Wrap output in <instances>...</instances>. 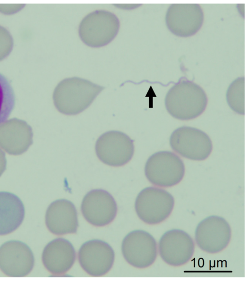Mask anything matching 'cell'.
Wrapping results in <instances>:
<instances>
[{
  "instance_id": "6da1fadb",
  "label": "cell",
  "mask_w": 248,
  "mask_h": 281,
  "mask_svg": "<svg viewBox=\"0 0 248 281\" xmlns=\"http://www.w3.org/2000/svg\"><path fill=\"white\" fill-rule=\"evenodd\" d=\"M104 88L86 79L77 77L66 78L55 88L54 103L61 113L77 115L87 109Z\"/></svg>"
},
{
  "instance_id": "277c9868",
  "label": "cell",
  "mask_w": 248,
  "mask_h": 281,
  "mask_svg": "<svg viewBox=\"0 0 248 281\" xmlns=\"http://www.w3.org/2000/svg\"><path fill=\"white\" fill-rule=\"evenodd\" d=\"M185 172L184 164L176 154L162 150L153 154L145 165V175L153 184L169 187L179 183Z\"/></svg>"
},
{
  "instance_id": "5bb4252c",
  "label": "cell",
  "mask_w": 248,
  "mask_h": 281,
  "mask_svg": "<svg viewBox=\"0 0 248 281\" xmlns=\"http://www.w3.org/2000/svg\"><path fill=\"white\" fill-rule=\"evenodd\" d=\"M45 222L49 231L55 235L76 233L78 222L75 205L66 199L53 201L46 210Z\"/></svg>"
},
{
  "instance_id": "52a82bcc",
  "label": "cell",
  "mask_w": 248,
  "mask_h": 281,
  "mask_svg": "<svg viewBox=\"0 0 248 281\" xmlns=\"http://www.w3.org/2000/svg\"><path fill=\"white\" fill-rule=\"evenodd\" d=\"M95 149L97 157L103 163L112 166H122L132 158L133 140L117 131L105 132L97 140Z\"/></svg>"
},
{
  "instance_id": "2e32d148",
  "label": "cell",
  "mask_w": 248,
  "mask_h": 281,
  "mask_svg": "<svg viewBox=\"0 0 248 281\" xmlns=\"http://www.w3.org/2000/svg\"><path fill=\"white\" fill-rule=\"evenodd\" d=\"M25 211L23 202L16 195L0 191V235L12 233L22 224Z\"/></svg>"
},
{
  "instance_id": "ba28073f",
  "label": "cell",
  "mask_w": 248,
  "mask_h": 281,
  "mask_svg": "<svg viewBox=\"0 0 248 281\" xmlns=\"http://www.w3.org/2000/svg\"><path fill=\"white\" fill-rule=\"evenodd\" d=\"M122 252L126 261L138 268H145L155 261L158 253L156 240L149 232L136 230L124 238Z\"/></svg>"
},
{
  "instance_id": "8992f818",
  "label": "cell",
  "mask_w": 248,
  "mask_h": 281,
  "mask_svg": "<svg viewBox=\"0 0 248 281\" xmlns=\"http://www.w3.org/2000/svg\"><path fill=\"white\" fill-rule=\"evenodd\" d=\"M171 149L181 156L194 161L208 158L213 149L212 141L203 131L190 126L176 129L170 137Z\"/></svg>"
},
{
  "instance_id": "e0dca14e",
  "label": "cell",
  "mask_w": 248,
  "mask_h": 281,
  "mask_svg": "<svg viewBox=\"0 0 248 281\" xmlns=\"http://www.w3.org/2000/svg\"><path fill=\"white\" fill-rule=\"evenodd\" d=\"M15 104L14 90L8 79L0 72V124L8 119Z\"/></svg>"
},
{
  "instance_id": "9a60e30c",
  "label": "cell",
  "mask_w": 248,
  "mask_h": 281,
  "mask_svg": "<svg viewBox=\"0 0 248 281\" xmlns=\"http://www.w3.org/2000/svg\"><path fill=\"white\" fill-rule=\"evenodd\" d=\"M76 251L68 240L58 238L49 242L45 247L42 260L45 268L55 275L68 271L76 260Z\"/></svg>"
},
{
  "instance_id": "8fae6325",
  "label": "cell",
  "mask_w": 248,
  "mask_h": 281,
  "mask_svg": "<svg viewBox=\"0 0 248 281\" xmlns=\"http://www.w3.org/2000/svg\"><path fill=\"white\" fill-rule=\"evenodd\" d=\"M115 254L111 246L105 241L93 239L85 242L78 253L79 263L89 275L101 277L111 268Z\"/></svg>"
},
{
  "instance_id": "30bf717a",
  "label": "cell",
  "mask_w": 248,
  "mask_h": 281,
  "mask_svg": "<svg viewBox=\"0 0 248 281\" xmlns=\"http://www.w3.org/2000/svg\"><path fill=\"white\" fill-rule=\"evenodd\" d=\"M158 251L162 259L173 266L183 265L191 259L195 250L192 237L183 230L174 229L162 234Z\"/></svg>"
},
{
  "instance_id": "7c38bea8",
  "label": "cell",
  "mask_w": 248,
  "mask_h": 281,
  "mask_svg": "<svg viewBox=\"0 0 248 281\" xmlns=\"http://www.w3.org/2000/svg\"><path fill=\"white\" fill-rule=\"evenodd\" d=\"M34 264L30 248L18 240H9L0 247V269L6 276L22 277L28 275Z\"/></svg>"
},
{
  "instance_id": "4fadbf2b",
  "label": "cell",
  "mask_w": 248,
  "mask_h": 281,
  "mask_svg": "<svg viewBox=\"0 0 248 281\" xmlns=\"http://www.w3.org/2000/svg\"><path fill=\"white\" fill-rule=\"evenodd\" d=\"M81 211L86 220L96 227H102L110 223L117 212L116 202L108 191L101 189L88 192L84 197Z\"/></svg>"
},
{
  "instance_id": "9c48e42d",
  "label": "cell",
  "mask_w": 248,
  "mask_h": 281,
  "mask_svg": "<svg viewBox=\"0 0 248 281\" xmlns=\"http://www.w3.org/2000/svg\"><path fill=\"white\" fill-rule=\"evenodd\" d=\"M195 233L197 246L206 252L215 254L228 246L232 231L229 224L224 218L214 215L201 221Z\"/></svg>"
},
{
  "instance_id": "ac0fdd59",
  "label": "cell",
  "mask_w": 248,
  "mask_h": 281,
  "mask_svg": "<svg viewBox=\"0 0 248 281\" xmlns=\"http://www.w3.org/2000/svg\"><path fill=\"white\" fill-rule=\"evenodd\" d=\"M227 99L232 110L239 114H244L243 90L232 88L228 91Z\"/></svg>"
},
{
  "instance_id": "5b68a950",
  "label": "cell",
  "mask_w": 248,
  "mask_h": 281,
  "mask_svg": "<svg viewBox=\"0 0 248 281\" xmlns=\"http://www.w3.org/2000/svg\"><path fill=\"white\" fill-rule=\"evenodd\" d=\"M174 205L173 196L166 190L156 187H147L138 195L135 208L138 217L144 223L155 225L166 219Z\"/></svg>"
},
{
  "instance_id": "3957f363",
  "label": "cell",
  "mask_w": 248,
  "mask_h": 281,
  "mask_svg": "<svg viewBox=\"0 0 248 281\" xmlns=\"http://www.w3.org/2000/svg\"><path fill=\"white\" fill-rule=\"evenodd\" d=\"M207 99L199 87L188 84L172 87L167 93L165 106L174 118L187 120L195 118L205 109Z\"/></svg>"
},
{
  "instance_id": "7a4b0ae2",
  "label": "cell",
  "mask_w": 248,
  "mask_h": 281,
  "mask_svg": "<svg viewBox=\"0 0 248 281\" xmlns=\"http://www.w3.org/2000/svg\"><path fill=\"white\" fill-rule=\"evenodd\" d=\"M120 21L113 13L97 10L87 15L81 21L78 35L88 47L98 48L110 43L117 35Z\"/></svg>"
}]
</instances>
